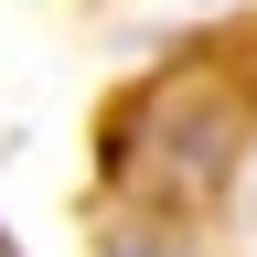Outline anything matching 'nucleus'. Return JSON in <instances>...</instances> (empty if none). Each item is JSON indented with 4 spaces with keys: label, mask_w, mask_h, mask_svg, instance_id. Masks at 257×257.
Instances as JSON below:
<instances>
[{
    "label": "nucleus",
    "mask_w": 257,
    "mask_h": 257,
    "mask_svg": "<svg viewBox=\"0 0 257 257\" xmlns=\"http://www.w3.org/2000/svg\"><path fill=\"white\" fill-rule=\"evenodd\" d=\"M0 257H11V236H0Z\"/></svg>",
    "instance_id": "1"
}]
</instances>
